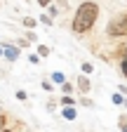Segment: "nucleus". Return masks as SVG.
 <instances>
[{
	"label": "nucleus",
	"mask_w": 127,
	"mask_h": 132,
	"mask_svg": "<svg viewBox=\"0 0 127 132\" xmlns=\"http://www.w3.org/2000/svg\"><path fill=\"white\" fill-rule=\"evenodd\" d=\"M97 16H99V5L97 3H92V0L80 3V7L75 10V16H73V31L75 33H87L94 26Z\"/></svg>",
	"instance_id": "f257e3e1"
},
{
	"label": "nucleus",
	"mask_w": 127,
	"mask_h": 132,
	"mask_svg": "<svg viewBox=\"0 0 127 132\" xmlns=\"http://www.w3.org/2000/svg\"><path fill=\"white\" fill-rule=\"evenodd\" d=\"M108 36H127V14L118 16L108 24Z\"/></svg>",
	"instance_id": "f03ea898"
},
{
	"label": "nucleus",
	"mask_w": 127,
	"mask_h": 132,
	"mask_svg": "<svg viewBox=\"0 0 127 132\" xmlns=\"http://www.w3.org/2000/svg\"><path fill=\"white\" fill-rule=\"evenodd\" d=\"M3 57L7 59V61H14L19 57V47H14V45H7L5 50H3Z\"/></svg>",
	"instance_id": "7ed1b4c3"
},
{
	"label": "nucleus",
	"mask_w": 127,
	"mask_h": 132,
	"mask_svg": "<svg viewBox=\"0 0 127 132\" xmlns=\"http://www.w3.org/2000/svg\"><path fill=\"white\" fill-rule=\"evenodd\" d=\"M89 87H92V85H89V78H85V76L78 78V90H80L83 94H87V92H89Z\"/></svg>",
	"instance_id": "20e7f679"
},
{
	"label": "nucleus",
	"mask_w": 127,
	"mask_h": 132,
	"mask_svg": "<svg viewBox=\"0 0 127 132\" xmlns=\"http://www.w3.org/2000/svg\"><path fill=\"white\" fill-rule=\"evenodd\" d=\"M75 109L73 106H66V109H63V118H66V120H75Z\"/></svg>",
	"instance_id": "39448f33"
},
{
	"label": "nucleus",
	"mask_w": 127,
	"mask_h": 132,
	"mask_svg": "<svg viewBox=\"0 0 127 132\" xmlns=\"http://www.w3.org/2000/svg\"><path fill=\"white\" fill-rule=\"evenodd\" d=\"M52 80H54V82H59V85H61V82H66V78H63V73H61V71H54V73H52Z\"/></svg>",
	"instance_id": "423d86ee"
},
{
	"label": "nucleus",
	"mask_w": 127,
	"mask_h": 132,
	"mask_svg": "<svg viewBox=\"0 0 127 132\" xmlns=\"http://www.w3.org/2000/svg\"><path fill=\"white\" fill-rule=\"evenodd\" d=\"M118 127L122 132H127V116H120V118H118Z\"/></svg>",
	"instance_id": "0eeeda50"
},
{
	"label": "nucleus",
	"mask_w": 127,
	"mask_h": 132,
	"mask_svg": "<svg viewBox=\"0 0 127 132\" xmlns=\"http://www.w3.org/2000/svg\"><path fill=\"white\" fill-rule=\"evenodd\" d=\"M50 54V47L47 45H38V57H47Z\"/></svg>",
	"instance_id": "6e6552de"
},
{
	"label": "nucleus",
	"mask_w": 127,
	"mask_h": 132,
	"mask_svg": "<svg viewBox=\"0 0 127 132\" xmlns=\"http://www.w3.org/2000/svg\"><path fill=\"white\" fill-rule=\"evenodd\" d=\"M24 26L26 28H33L35 26V19H33V16H26V19H24Z\"/></svg>",
	"instance_id": "1a4fd4ad"
},
{
	"label": "nucleus",
	"mask_w": 127,
	"mask_h": 132,
	"mask_svg": "<svg viewBox=\"0 0 127 132\" xmlns=\"http://www.w3.org/2000/svg\"><path fill=\"white\" fill-rule=\"evenodd\" d=\"M113 104H125V97H122L120 92H115V94H113Z\"/></svg>",
	"instance_id": "9d476101"
},
{
	"label": "nucleus",
	"mask_w": 127,
	"mask_h": 132,
	"mask_svg": "<svg viewBox=\"0 0 127 132\" xmlns=\"http://www.w3.org/2000/svg\"><path fill=\"white\" fill-rule=\"evenodd\" d=\"M120 69H122V76H127V50H125V57H122V64H120Z\"/></svg>",
	"instance_id": "9b49d317"
},
{
	"label": "nucleus",
	"mask_w": 127,
	"mask_h": 132,
	"mask_svg": "<svg viewBox=\"0 0 127 132\" xmlns=\"http://www.w3.org/2000/svg\"><path fill=\"white\" fill-rule=\"evenodd\" d=\"M61 104L63 106H73V97H61Z\"/></svg>",
	"instance_id": "f8f14e48"
},
{
	"label": "nucleus",
	"mask_w": 127,
	"mask_h": 132,
	"mask_svg": "<svg viewBox=\"0 0 127 132\" xmlns=\"http://www.w3.org/2000/svg\"><path fill=\"white\" fill-rule=\"evenodd\" d=\"M26 97H28V94H26L24 90H17V99H19V102H26Z\"/></svg>",
	"instance_id": "ddd939ff"
},
{
	"label": "nucleus",
	"mask_w": 127,
	"mask_h": 132,
	"mask_svg": "<svg viewBox=\"0 0 127 132\" xmlns=\"http://www.w3.org/2000/svg\"><path fill=\"white\" fill-rule=\"evenodd\" d=\"M40 21H42L45 26H52V19H50V16H47V14H42V16H40Z\"/></svg>",
	"instance_id": "4468645a"
},
{
	"label": "nucleus",
	"mask_w": 127,
	"mask_h": 132,
	"mask_svg": "<svg viewBox=\"0 0 127 132\" xmlns=\"http://www.w3.org/2000/svg\"><path fill=\"white\" fill-rule=\"evenodd\" d=\"M61 90H63V92H66V94H68V92L73 90V85H71V82H61Z\"/></svg>",
	"instance_id": "2eb2a0df"
},
{
	"label": "nucleus",
	"mask_w": 127,
	"mask_h": 132,
	"mask_svg": "<svg viewBox=\"0 0 127 132\" xmlns=\"http://www.w3.org/2000/svg\"><path fill=\"white\" fill-rule=\"evenodd\" d=\"M83 71H85V73H92V64H89V61L83 64Z\"/></svg>",
	"instance_id": "dca6fc26"
},
{
	"label": "nucleus",
	"mask_w": 127,
	"mask_h": 132,
	"mask_svg": "<svg viewBox=\"0 0 127 132\" xmlns=\"http://www.w3.org/2000/svg\"><path fill=\"white\" fill-rule=\"evenodd\" d=\"M54 3V0H38V5H42V7H50Z\"/></svg>",
	"instance_id": "f3484780"
},
{
	"label": "nucleus",
	"mask_w": 127,
	"mask_h": 132,
	"mask_svg": "<svg viewBox=\"0 0 127 132\" xmlns=\"http://www.w3.org/2000/svg\"><path fill=\"white\" fill-rule=\"evenodd\" d=\"M28 61H31V64H38V61H40V57H38V54H31V57H28Z\"/></svg>",
	"instance_id": "a211bd4d"
},
{
	"label": "nucleus",
	"mask_w": 127,
	"mask_h": 132,
	"mask_svg": "<svg viewBox=\"0 0 127 132\" xmlns=\"http://www.w3.org/2000/svg\"><path fill=\"white\" fill-rule=\"evenodd\" d=\"M5 123H7V118H5V116H0V130H5Z\"/></svg>",
	"instance_id": "6ab92c4d"
},
{
	"label": "nucleus",
	"mask_w": 127,
	"mask_h": 132,
	"mask_svg": "<svg viewBox=\"0 0 127 132\" xmlns=\"http://www.w3.org/2000/svg\"><path fill=\"white\" fill-rule=\"evenodd\" d=\"M0 132H14V130H0Z\"/></svg>",
	"instance_id": "aec40b11"
},
{
	"label": "nucleus",
	"mask_w": 127,
	"mask_h": 132,
	"mask_svg": "<svg viewBox=\"0 0 127 132\" xmlns=\"http://www.w3.org/2000/svg\"><path fill=\"white\" fill-rule=\"evenodd\" d=\"M0 57H3V47H0Z\"/></svg>",
	"instance_id": "412c9836"
},
{
	"label": "nucleus",
	"mask_w": 127,
	"mask_h": 132,
	"mask_svg": "<svg viewBox=\"0 0 127 132\" xmlns=\"http://www.w3.org/2000/svg\"><path fill=\"white\" fill-rule=\"evenodd\" d=\"M125 106H127V99H125Z\"/></svg>",
	"instance_id": "4be33fe9"
}]
</instances>
